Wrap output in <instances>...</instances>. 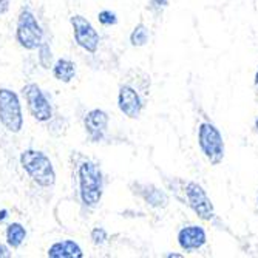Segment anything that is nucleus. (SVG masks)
<instances>
[{"mask_svg":"<svg viewBox=\"0 0 258 258\" xmlns=\"http://www.w3.org/2000/svg\"><path fill=\"white\" fill-rule=\"evenodd\" d=\"M79 198L87 207H96L104 192V176L101 167L93 161H84L78 167Z\"/></svg>","mask_w":258,"mask_h":258,"instance_id":"obj_1","label":"nucleus"},{"mask_svg":"<svg viewBox=\"0 0 258 258\" xmlns=\"http://www.w3.org/2000/svg\"><path fill=\"white\" fill-rule=\"evenodd\" d=\"M20 166L27 175L40 187H53L56 182V170L51 159L43 152L36 149H27L20 153Z\"/></svg>","mask_w":258,"mask_h":258,"instance_id":"obj_2","label":"nucleus"},{"mask_svg":"<svg viewBox=\"0 0 258 258\" xmlns=\"http://www.w3.org/2000/svg\"><path fill=\"white\" fill-rule=\"evenodd\" d=\"M16 40L17 43L28 51L37 50L43 42V30L37 22L34 13L28 8H23L17 17L16 27Z\"/></svg>","mask_w":258,"mask_h":258,"instance_id":"obj_3","label":"nucleus"},{"mask_svg":"<svg viewBox=\"0 0 258 258\" xmlns=\"http://www.w3.org/2000/svg\"><path fill=\"white\" fill-rule=\"evenodd\" d=\"M0 124L10 133H19L23 127L20 99L10 88H0Z\"/></svg>","mask_w":258,"mask_h":258,"instance_id":"obj_4","label":"nucleus"},{"mask_svg":"<svg viewBox=\"0 0 258 258\" xmlns=\"http://www.w3.org/2000/svg\"><path fill=\"white\" fill-rule=\"evenodd\" d=\"M198 144L210 164L218 166L224 158V141L212 122H203L198 128Z\"/></svg>","mask_w":258,"mask_h":258,"instance_id":"obj_5","label":"nucleus"},{"mask_svg":"<svg viewBox=\"0 0 258 258\" xmlns=\"http://www.w3.org/2000/svg\"><path fill=\"white\" fill-rule=\"evenodd\" d=\"M182 204L189 206L195 212V215L203 221H212L215 218V207L212 201L207 197L206 190L195 181H189L184 184Z\"/></svg>","mask_w":258,"mask_h":258,"instance_id":"obj_6","label":"nucleus"},{"mask_svg":"<svg viewBox=\"0 0 258 258\" xmlns=\"http://www.w3.org/2000/svg\"><path fill=\"white\" fill-rule=\"evenodd\" d=\"M22 95L27 101V107H28L30 114L37 122L51 121L53 107H51L48 98L45 96V93L42 91V88L37 84H34V82L27 84L22 88Z\"/></svg>","mask_w":258,"mask_h":258,"instance_id":"obj_7","label":"nucleus"},{"mask_svg":"<svg viewBox=\"0 0 258 258\" xmlns=\"http://www.w3.org/2000/svg\"><path fill=\"white\" fill-rule=\"evenodd\" d=\"M70 23L73 27V37L78 46L87 53H96L99 48V33L91 25V22L81 14H75L70 17Z\"/></svg>","mask_w":258,"mask_h":258,"instance_id":"obj_8","label":"nucleus"},{"mask_svg":"<svg viewBox=\"0 0 258 258\" xmlns=\"http://www.w3.org/2000/svg\"><path fill=\"white\" fill-rule=\"evenodd\" d=\"M118 107H119L121 113H124L127 118L136 119V118H139L141 111L144 108V99L141 98L139 91L135 87L124 84L119 87Z\"/></svg>","mask_w":258,"mask_h":258,"instance_id":"obj_9","label":"nucleus"},{"mask_svg":"<svg viewBox=\"0 0 258 258\" xmlns=\"http://www.w3.org/2000/svg\"><path fill=\"white\" fill-rule=\"evenodd\" d=\"M108 122H110V116L107 111H104L102 108L90 110L84 118V128L90 141H93V143L102 141L108 128Z\"/></svg>","mask_w":258,"mask_h":258,"instance_id":"obj_10","label":"nucleus"},{"mask_svg":"<svg viewBox=\"0 0 258 258\" xmlns=\"http://www.w3.org/2000/svg\"><path fill=\"white\" fill-rule=\"evenodd\" d=\"M206 241L207 235L201 226H187L178 232V244L185 252L201 249L206 244Z\"/></svg>","mask_w":258,"mask_h":258,"instance_id":"obj_11","label":"nucleus"},{"mask_svg":"<svg viewBox=\"0 0 258 258\" xmlns=\"http://www.w3.org/2000/svg\"><path fill=\"white\" fill-rule=\"evenodd\" d=\"M136 190H133L138 197L143 198L149 206L155 207V209H164L169 204V197L167 194L161 190L159 187L153 185V184H141L136 182Z\"/></svg>","mask_w":258,"mask_h":258,"instance_id":"obj_12","label":"nucleus"},{"mask_svg":"<svg viewBox=\"0 0 258 258\" xmlns=\"http://www.w3.org/2000/svg\"><path fill=\"white\" fill-rule=\"evenodd\" d=\"M50 258H82L84 252L82 247L73 241V240H63V241H56L48 247L46 252Z\"/></svg>","mask_w":258,"mask_h":258,"instance_id":"obj_13","label":"nucleus"},{"mask_svg":"<svg viewBox=\"0 0 258 258\" xmlns=\"http://www.w3.org/2000/svg\"><path fill=\"white\" fill-rule=\"evenodd\" d=\"M53 76L54 79H57L59 82H63V84H68L72 82L73 78L76 76V63L73 60H70L67 57H60L57 59L53 67Z\"/></svg>","mask_w":258,"mask_h":258,"instance_id":"obj_14","label":"nucleus"},{"mask_svg":"<svg viewBox=\"0 0 258 258\" xmlns=\"http://www.w3.org/2000/svg\"><path fill=\"white\" fill-rule=\"evenodd\" d=\"M5 238L11 249H19L27 238V229L20 223H11L7 226Z\"/></svg>","mask_w":258,"mask_h":258,"instance_id":"obj_15","label":"nucleus"},{"mask_svg":"<svg viewBox=\"0 0 258 258\" xmlns=\"http://www.w3.org/2000/svg\"><path fill=\"white\" fill-rule=\"evenodd\" d=\"M149 39H150V33L144 23H138V25L133 28V31L130 33V45L136 46V48H141V46L147 45Z\"/></svg>","mask_w":258,"mask_h":258,"instance_id":"obj_16","label":"nucleus"},{"mask_svg":"<svg viewBox=\"0 0 258 258\" xmlns=\"http://www.w3.org/2000/svg\"><path fill=\"white\" fill-rule=\"evenodd\" d=\"M37 60L39 65L43 70H50L53 67V51L50 48V45L46 42H42L37 48Z\"/></svg>","mask_w":258,"mask_h":258,"instance_id":"obj_17","label":"nucleus"},{"mask_svg":"<svg viewBox=\"0 0 258 258\" xmlns=\"http://www.w3.org/2000/svg\"><path fill=\"white\" fill-rule=\"evenodd\" d=\"M90 238H91V243L95 246H102L107 240H108V233L104 227H95L91 229L90 232Z\"/></svg>","mask_w":258,"mask_h":258,"instance_id":"obj_18","label":"nucleus"},{"mask_svg":"<svg viewBox=\"0 0 258 258\" xmlns=\"http://www.w3.org/2000/svg\"><path fill=\"white\" fill-rule=\"evenodd\" d=\"M98 20L102 27H114L118 23V16L110 10H104L98 14Z\"/></svg>","mask_w":258,"mask_h":258,"instance_id":"obj_19","label":"nucleus"},{"mask_svg":"<svg viewBox=\"0 0 258 258\" xmlns=\"http://www.w3.org/2000/svg\"><path fill=\"white\" fill-rule=\"evenodd\" d=\"M167 5H169V0H150L147 8L150 11H155V13L158 11L159 13V11H162L164 8H166Z\"/></svg>","mask_w":258,"mask_h":258,"instance_id":"obj_20","label":"nucleus"},{"mask_svg":"<svg viewBox=\"0 0 258 258\" xmlns=\"http://www.w3.org/2000/svg\"><path fill=\"white\" fill-rule=\"evenodd\" d=\"M10 246L8 243H0V258H8L11 256V252H10Z\"/></svg>","mask_w":258,"mask_h":258,"instance_id":"obj_21","label":"nucleus"},{"mask_svg":"<svg viewBox=\"0 0 258 258\" xmlns=\"http://www.w3.org/2000/svg\"><path fill=\"white\" fill-rule=\"evenodd\" d=\"M10 10V0H0V16L7 14Z\"/></svg>","mask_w":258,"mask_h":258,"instance_id":"obj_22","label":"nucleus"},{"mask_svg":"<svg viewBox=\"0 0 258 258\" xmlns=\"http://www.w3.org/2000/svg\"><path fill=\"white\" fill-rule=\"evenodd\" d=\"M7 218H8V210L7 209H2V210H0V223H4Z\"/></svg>","mask_w":258,"mask_h":258,"instance_id":"obj_23","label":"nucleus"},{"mask_svg":"<svg viewBox=\"0 0 258 258\" xmlns=\"http://www.w3.org/2000/svg\"><path fill=\"white\" fill-rule=\"evenodd\" d=\"M167 256H169V258H181L182 255H181V253H169Z\"/></svg>","mask_w":258,"mask_h":258,"instance_id":"obj_24","label":"nucleus"},{"mask_svg":"<svg viewBox=\"0 0 258 258\" xmlns=\"http://www.w3.org/2000/svg\"><path fill=\"white\" fill-rule=\"evenodd\" d=\"M255 84H256V85H258V72H256V73H255Z\"/></svg>","mask_w":258,"mask_h":258,"instance_id":"obj_25","label":"nucleus"},{"mask_svg":"<svg viewBox=\"0 0 258 258\" xmlns=\"http://www.w3.org/2000/svg\"><path fill=\"white\" fill-rule=\"evenodd\" d=\"M255 130H256V133H258V119L255 121Z\"/></svg>","mask_w":258,"mask_h":258,"instance_id":"obj_26","label":"nucleus"}]
</instances>
